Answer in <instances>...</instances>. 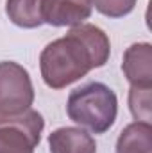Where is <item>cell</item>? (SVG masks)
Instances as JSON below:
<instances>
[{
	"mask_svg": "<svg viewBox=\"0 0 152 153\" xmlns=\"http://www.w3.org/2000/svg\"><path fill=\"white\" fill-rule=\"evenodd\" d=\"M111 45L108 34L91 25L81 23L52 43L39 55V70L45 84L52 89H63L108 62Z\"/></svg>",
	"mask_w": 152,
	"mask_h": 153,
	"instance_id": "6da1fadb",
	"label": "cell"
},
{
	"mask_svg": "<svg viewBox=\"0 0 152 153\" xmlns=\"http://www.w3.org/2000/svg\"><path fill=\"white\" fill-rule=\"evenodd\" d=\"M68 117L93 134H104L113 126L118 114V100L111 87L90 82L74 89L66 103Z\"/></svg>",
	"mask_w": 152,
	"mask_h": 153,
	"instance_id": "7a4b0ae2",
	"label": "cell"
},
{
	"mask_svg": "<svg viewBox=\"0 0 152 153\" xmlns=\"http://www.w3.org/2000/svg\"><path fill=\"white\" fill-rule=\"evenodd\" d=\"M45 121L38 111L0 116V153H34Z\"/></svg>",
	"mask_w": 152,
	"mask_h": 153,
	"instance_id": "3957f363",
	"label": "cell"
},
{
	"mask_svg": "<svg viewBox=\"0 0 152 153\" xmlns=\"http://www.w3.org/2000/svg\"><path fill=\"white\" fill-rule=\"evenodd\" d=\"M34 87L23 66L13 61L0 62V116L20 114L31 109Z\"/></svg>",
	"mask_w": 152,
	"mask_h": 153,
	"instance_id": "277c9868",
	"label": "cell"
},
{
	"mask_svg": "<svg viewBox=\"0 0 152 153\" xmlns=\"http://www.w3.org/2000/svg\"><path fill=\"white\" fill-rule=\"evenodd\" d=\"M91 0H41V20L52 27H75L91 14Z\"/></svg>",
	"mask_w": 152,
	"mask_h": 153,
	"instance_id": "5b68a950",
	"label": "cell"
},
{
	"mask_svg": "<svg viewBox=\"0 0 152 153\" xmlns=\"http://www.w3.org/2000/svg\"><path fill=\"white\" fill-rule=\"evenodd\" d=\"M122 70L131 85H152V46L134 43L123 53Z\"/></svg>",
	"mask_w": 152,
	"mask_h": 153,
	"instance_id": "8992f818",
	"label": "cell"
},
{
	"mask_svg": "<svg viewBox=\"0 0 152 153\" xmlns=\"http://www.w3.org/2000/svg\"><path fill=\"white\" fill-rule=\"evenodd\" d=\"M50 153H97L95 139L82 128L63 126L48 135Z\"/></svg>",
	"mask_w": 152,
	"mask_h": 153,
	"instance_id": "52a82bcc",
	"label": "cell"
},
{
	"mask_svg": "<svg viewBox=\"0 0 152 153\" xmlns=\"http://www.w3.org/2000/svg\"><path fill=\"white\" fill-rule=\"evenodd\" d=\"M116 153H152V126L145 121L127 125L116 141Z\"/></svg>",
	"mask_w": 152,
	"mask_h": 153,
	"instance_id": "ba28073f",
	"label": "cell"
},
{
	"mask_svg": "<svg viewBox=\"0 0 152 153\" xmlns=\"http://www.w3.org/2000/svg\"><path fill=\"white\" fill-rule=\"evenodd\" d=\"M5 14L14 25L22 29H36L43 25L41 0H7Z\"/></svg>",
	"mask_w": 152,
	"mask_h": 153,
	"instance_id": "9c48e42d",
	"label": "cell"
},
{
	"mask_svg": "<svg viewBox=\"0 0 152 153\" xmlns=\"http://www.w3.org/2000/svg\"><path fill=\"white\" fill-rule=\"evenodd\" d=\"M150 89L152 85H131L129 109L136 121L150 123Z\"/></svg>",
	"mask_w": 152,
	"mask_h": 153,
	"instance_id": "30bf717a",
	"label": "cell"
},
{
	"mask_svg": "<svg viewBox=\"0 0 152 153\" xmlns=\"http://www.w3.org/2000/svg\"><path fill=\"white\" fill-rule=\"evenodd\" d=\"M138 0H91V4L95 5V9L109 18H122L125 14H129Z\"/></svg>",
	"mask_w": 152,
	"mask_h": 153,
	"instance_id": "8fae6325",
	"label": "cell"
}]
</instances>
